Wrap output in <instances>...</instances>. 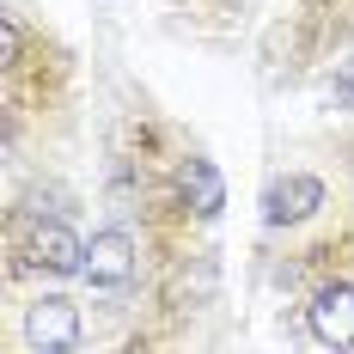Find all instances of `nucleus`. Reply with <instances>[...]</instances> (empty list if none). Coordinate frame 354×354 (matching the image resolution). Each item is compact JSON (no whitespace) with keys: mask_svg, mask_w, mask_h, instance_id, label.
<instances>
[{"mask_svg":"<svg viewBox=\"0 0 354 354\" xmlns=\"http://www.w3.org/2000/svg\"><path fill=\"white\" fill-rule=\"evenodd\" d=\"M177 196H183V208L196 214V220H214V214L226 208V177L214 159H183L177 165Z\"/></svg>","mask_w":354,"mask_h":354,"instance_id":"obj_5","label":"nucleus"},{"mask_svg":"<svg viewBox=\"0 0 354 354\" xmlns=\"http://www.w3.org/2000/svg\"><path fill=\"white\" fill-rule=\"evenodd\" d=\"M25 257H31V269H49V275H80L86 269V245L62 220H37L31 239H25Z\"/></svg>","mask_w":354,"mask_h":354,"instance_id":"obj_3","label":"nucleus"},{"mask_svg":"<svg viewBox=\"0 0 354 354\" xmlns=\"http://www.w3.org/2000/svg\"><path fill=\"white\" fill-rule=\"evenodd\" d=\"M92 287H122L135 275V239L129 232H98L86 245V269H80Z\"/></svg>","mask_w":354,"mask_h":354,"instance_id":"obj_6","label":"nucleus"},{"mask_svg":"<svg viewBox=\"0 0 354 354\" xmlns=\"http://www.w3.org/2000/svg\"><path fill=\"white\" fill-rule=\"evenodd\" d=\"M318 208H324V183L306 177V171H287V177H275L263 189V220L269 226H299V220H312Z\"/></svg>","mask_w":354,"mask_h":354,"instance_id":"obj_2","label":"nucleus"},{"mask_svg":"<svg viewBox=\"0 0 354 354\" xmlns=\"http://www.w3.org/2000/svg\"><path fill=\"white\" fill-rule=\"evenodd\" d=\"M25 342L31 354H73L80 348V306L73 299H37L31 312H25Z\"/></svg>","mask_w":354,"mask_h":354,"instance_id":"obj_1","label":"nucleus"},{"mask_svg":"<svg viewBox=\"0 0 354 354\" xmlns=\"http://www.w3.org/2000/svg\"><path fill=\"white\" fill-rule=\"evenodd\" d=\"M0 37H6V62H19V25H12V19H0Z\"/></svg>","mask_w":354,"mask_h":354,"instance_id":"obj_8","label":"nucleus"},{"mask_svg":"<svg viewBox=\"0 0 354 354\" xmlns=\"http://www.w3.org/2000/svg\"><path fill=\"white\" fill-rule=\"evenodd\" d=\"M129 354H141V348H129Z\"/></svg>","mask_w":354,"mask_h":354,"instance_id":"obj_9","label":"nucleus"},{"mask_svg":"<svg viewBox=\"0 0 354 354\" xmlns=\"http://www.w3.org/2000/svg\"><path fill=\"white\" fill-rule=\"evenodd\" d=\"M336 104L354 110V62H342V68H336Z\"/></svg>","mask_w":354,"mask_h":354,"instance_id":"obj_7","label":"nucleus"},{"mask_svg":"<svg viewBox=\"0 0 354 354\" xmlns=\"http://www.w3.org/2000/svg\"><path fill=\"white\" fill-rule=\"evenodd\" d=\"M312 336H318L324 348H336V354L354 348V287L348 281H330L312 299Z\"/></svg>","mask_w":354,"mask_h":354,"instance_id":"obj_4","label":"nucleus"}]
</instances>
